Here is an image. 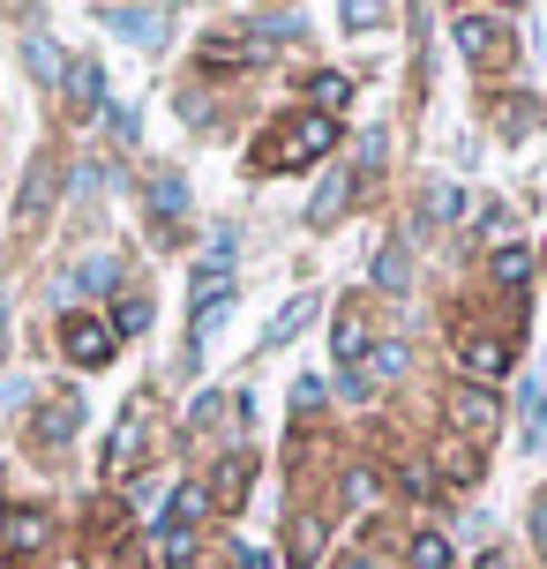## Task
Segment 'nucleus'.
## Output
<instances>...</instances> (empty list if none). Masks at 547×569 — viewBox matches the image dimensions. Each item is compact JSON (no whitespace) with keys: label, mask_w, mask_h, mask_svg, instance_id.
Segmentation results:
<instances>
[{"label":"nucleus","mask_w":547,"mask_h":569,"mask_svg":"<svg viewBox=\"0 0 547 569\" xmlns=\"http://www.w3.org/2000/svg\"><path fill=\"white\" fill-rule=\"evenodd\" d=\"M113 345H120L113 322H98V315H68V322H60V352H68L76 368H106Z\"/></svg>","instance_id":"obj_3"},{"label":"nucleus","mask_w":547,"mask_h":569,"mask_svg":"<svg viewBox=\"0 0 547 569\" xmlns=\"http://www.w3.org/2000/svg\"><path fill=\"white\" fill-rule=\"evenodd\" d=\"M525 270H533L525 248H495V284H525Z\"/></svg>","instance_id":"obj_24"},{"label":"nucleus","mask_w":547,"mask_h":569,"mask_svg":"<svg viewBox=\"0 0 547 569\" xmlns=\"http://www.w3.org/2000/svg\"><path fill=\"white\" fill-rule=\"evenodd\" d=\"M202 510H210V487H173V502H166V532H196L202 525Z\"/></svg>","instance_id":"obj_11"},{"label":"nucleus","mask_w":547,"mask_h":569,"mask_svg":"<svg viewBox=\"0 0 547 569\" xmlns=\"http://www.w3.org/2000/svg\"><path fill=\"white\" fill-rule=\"evenodd\" d=\"M442 420L458 427L465 450H480V442H495V435H503V398H495V390H480V382H458V390L442 398Z\"/></svg>","instance_id":"obj_2"},{"label":"nucleus","mask_w":547,"mask_h":569,"mask_svg":"<svg viewBox=\"0 0 547 569\" xmlns=\"http://www.w3.org/2000/svg\"><path fill=\"white\" fill-rule=\"evenodd\" d=\"M308 98H316V113H330V120H338V106L352 98V83H346V76H316V90H308Z\"/></svg>","instance_id":"obj_21"},{"label":"nucleus","mask_w":547,"mask_h":569,"mask_svg":"<svg viewBox=\"0 0 547 569\" xmlns=\"http://www.w3.org/2000/svg\"><path fill=\"white\" fill-rule=\"evenodd\" d=\"M330 352L346 360V375H360V368H368L375 330H368V315H360V308H338V338H330Z\"/></svg>","instance_id":"obj_7"},{"label":"nucleus","mask_w":547,"mask_h":569,"mask_svg":"<svg viewBox=\"0 0 547 569\" xmlns=\"http://www.w3.org/2000/svg\"><path fill=\"white\" fill-rule=\"evenodd\" d=\"M0 532H8V547H16V555H38V547H46V517H38V510H16V525H0Z\"/></svg>","instance_id":"obj_18"},{"label":"nucleus","mask_w":547,"mask_h":569,"mask_svg":"<svg viewBox=\"0 0 547 569\" xmlns=\"http://www.w3.org/2000/svg\"><path fill=\"white\" fill-rule=\"evenodd\" d=\"M382 23V8H368V0H360V8H346V30H375Z\"/></svg>","instance_id":"obj_31"},{"label":"nucleus","mask_w":547,"mask_h":569,"mask_svg":"<svg viewBox=\"0 0 547 569\" xmlns=\"http://www.w3.org/2000/svg\"><path fill=\"white\" fill-rule=\"evenodd\" d=\"M405 487H412V495H435V472H428V465H420V457L405 465Z\"/></svg>","instance_id":"obj_29"},{"label":"nucleus","mask_w":547,"mask_h":569,"mask_svg":"<svg viewBox=\"0 0 547 569\" xmlns=\"http://www.w3.org/2000/svg\"><path fill=\"white\" fill-rule=\"evenodd\" d=\"M518 405H525V420L540 427V412H547V390H540V382H525V398H518Z\"/></svg>","instance_id":"obj_30"},{"label":"nucleus","mask_w":547,"mask_h":569,"mask_svg":"<svg viewBox=\"0 0 547 569\" xmlns=\"http://www.w3.org/2000/svg\"><path fill=\"white\" fill-rule=\"evenodd\" d=\"M76 420H83V405L68 398V390H53V405L38 412V435H46V442H68V435H76Z\"/></svg>","instance_id":"obj_13"},{"label":"nucleus","mask_w":547,"mask_h":569,"mask_svg":"<svg viewBox=\"0 0 547 569\" xmlns=\"http://www.w3.org/2000/svg\"><path fill=\"white\" fill-rule=\"evenodd\" d=\"M330 150H338V120L330 113H292L286 128H270V136L256 142V166L300 172V166H316V158H330Z\"/></svg>","instance_id":"obj_1"},{"label":"nucleus","mask_w":547,"mask_h":569,"mask_svg":"<svg viewBox=\"0 0 547 569\" xmlns=\"http://www.w3.org/2000/svg\"><path fill=\"white\" fill-rule=\"evenodd\" d=\"M510 226H518V218H510V210H503V202H488V210H480V240H495V248H503V240H510Z\"/></svg>","instance_id":"obj_26"},{"label":"nucleus","mask_w":547,"mask_h":569,"mask_svg":"<svg viewBox=\"0 0 547 569\" xmlns=\"http://www.w3.org/2000/svg\"><path fill=\"white\" fill-rule=\"evenodd\" d=\"M68 284H76V292H113V284H120V262L106 256V248H98V256L76 262V278H68Z\"/></svg>","instance_id":"obj_14"},{"label":"nucleus","mask_w":547,"mask_h":569,"mask_svg":"<svg viewBox=\"0 0 547 569\" xmlns=\"http://www.w3.org/2000/svg\"><path fill=\"white\" fill-rule=\"evenodd\" d=\"M458 368L488 390V382H503L510 375V338H495V330H465L458 338Z\"/></svg>","instance_id":"obj_4"},{"label":"nucleus","mask_w":547,"mask_h":569,"mask_svg":"<svg viewBox=\"0 0 547 569\" xmlns=\"http://www.w3.org/2000/svg\"><path fill=\"white\" fill-rule=\"evenodd\" d=\"M150 210H158V218H180V210H188V188H180L173 172H166V180L150 188Z\"/></svg>","instance_id":"obj_22"},{"label":"nucleus","mask_w":547,"mask_h":569,"mask_svg":"<svg viewBox=\"0 0 547 569\" xmlns=\"http://www.w3.org/2000/svg\"><path fill=\"white\" fill-rule=\"evenodd\" d=\"M382 158H390V136L375 128V136H360V158H352V172H375V166H382Z\"/></svg>","instance_id":"obj_27"},{"label":"nucleus","mask_w":547,"mask_h":569,"mask_svg":"<svg viewBox=\"0 0 547 569\" xmlns=\"http://www.w3.org/2000/svg\"><path fill=\"white\" fill-rule=\"evenodd\" d=\"M53 188H60V166H53V158H38L30 180H23V196H16V218L38 226V218H46V202H53Z\"/></svg>","instance_id":"obj_9"},{"label":"nucleus","mask_w":547,"mask_h":569,"mask_svg":"<svg viewBox=\"0 0 547 569\" xmlns=\"http://www.w3.org/2000/svg\"><path fill=\"white\" fill-rule=\"evenodd\" d=\"M143 427H150V405L136 398L128 412H120L113 442H106V472H136V450H143Z\"/></svg>","instance_id":"obj_6"},{"label":"nucleus","mask_w":547,"mask_h":569,"mask_svg":"<svg viewBox=\"0 0 547 569\" xmlns=\"http://www.w3.org/2000/svg\"><path fill=\"white\" fill-rule=\"evenodd\" d=\"M375 284H390V292L405 284V240H390V248L375 256Z\"/></svg>","instance_id":"obj_23"},{"label":"nucleus","mask_w":547,"mask_h":569,"mask_svg":"<svg viewBox=\"0 0 547 569\" xmlns=\"http://www.w3.org/2000/svg\"><path fill=\"white\" fill-rule=\"evenodd\" d=\"M308 315H316V292H300V300H286V308H278V322H270V338H262V345H286L292 330L308 322Z\"/></svg>","instance_id":"obj_19"},{"label":"nucleus","mask_w":547,"mask_h":569,"mask_svg":"<svg viewBox=\"0 0 547 569\" xmlns=\"http://www.w3.org/2000/svg\"><path fill=\"white\" fill-rule=\"evenodd\" d=\"M68 90H76L83 113H106V76H98V60H76V68H68Z\"/></svg>","instance_id":"obj_15"},{"label":"nucleus","mask_w":547,"mask_h":569,"mask_svg":"<svg viewBox=\"0 0 547 569\" xmlns=\"http://www.w3.org/2000/svg\"><path fill=\"white\" fill-rule=\"evenodd\" d=\"M533 540H540V555H547V502L533 510Z\"/></svg>","instance_id":"obj_33"},{"label":"nucleus","mask_w":547,"mask_h":569,"mask_svg":"<svg viewBox=\"0 0 547 569\" xmlns=\"http://www.w3.org/2000/svg\"><path fill=\"white\" fill-rule=\"evenodd\" d=\"M473 569H510V562H503V547H488V555H480Z\"/></svg>","instance_id":"obj_34"},{"label":"nucleus","mask_w":547,"mask_h":569,"mask_svg":"<svg viewBox=\"0 0 547 569\" xmlns=\"http://www.w3.org/2000/svg\"><path fill=\"white\" fill-rule=\"evenodd\" d=\"M346 202H352V166H338V172H330V180L316 188V202H308V226H330Z\"/></svg>","instance_id":"obj_10"},{"label":"nucleus","mask_w":547,"mask_h":569,"mask_svg":"<svg viewBox=\"0 0 547 569\" xmlns=\"http://www.w3.org/2000/svg\"><path fill=\"white\" fill-rule=\"evenodd\" d=\"M136 330H150V300L143 292H128V300L113 308V338H136Z\"/></svg>","instance_id":"obj_20"},{"label":"nucleus","mask_w":547,"mask_h":569,"mask_svg":"<svg viewBox=\"0 0 547 569\" xmlns=\"http://www.w3.org/2000/svg\"><path fill=\"white\" fill-rule=\"evenodd\" d=\"M405 562H412V569H450L458 555H450V540L428 525V532H412V555H405Z\"/></svg>","instance_id":"obj_16"},{"label":"nucleus","mask_w":547,"mask_h":569,"mask_svg":"<svg viewBox=\"0 0 547 569\" xmlns=\"http://www.w3.org/2000/svg\"><path fill=\"white\" fill-rule=\"evenodd\" d=\"M98 23L120 30V38H136V46H158V38H166V8H98Z\"/></svg>","instance_id":"obj_8"},{"label":"nucleus","mask_w":547,"mask_h":569,"mask_svg":"<svg viewBox=\"0 0 547 569\" xmlns=\"http://www.w3.org/2000/svg\"><path fill=\"white\" fill-rule=\"evenodd\" d=\"M450 480H458V487L480 480V450H465V442H458V450H450Z\"/></svg>","instance_id":"obj_28"},{"label":"nucleus","mask_w":547,"mask_h":569,"mask_svg":"<svg viewBox=\"0 0 547 569\" xmlns=\"http://www.w3.org/2000/svg\"><path fill=\"white\" fill-rule=\"evenodd\" d=\"M360 375H368V382H382V375H405V345H375Z\"/></svg>","instance_id":"obj_25"},{"label":"nucleus","mask_w":547,"mask_h":569,"mask_svg":"<svg viewBox=\"0 0 547 569\" xmlns=\"http://www.w3.org/2000/svg\"><path fill=\"white\" fill-rule=\"evenodd\" d=\"M458 46H465V60H495L503 23H495V16H458Z\"/></svg>","instance_id":"obj_12"},{"label":"nucleus","mask_w":547,"mask_h":569,"mask_svg":"<svg viewBox=\"0 0 547 569\" xmlns=\"http://www.w3.org/2000/svg\"><path fill=\"white\" fill-rule=\"evenodd\" d=\"M232 562H240V569H278V562H270V555H262V547H240Z\"/></svg>","instance_id":"obj_32"},{"label":"nucleus","mask_w":547,"mask_h":569,"mask_svg":"<svg viewBox=\"0 0 547 569\" xmlns=\"http://www.w3.org/2000/svg\"><path fill=\"white\" fill-rule=\"evenodd\" d=\"M23 60H30V76H38V83H60V76H68L60 46H46V38H23Z\"/></svg>","instance_id":"obj_17"},{"label":"nucleus","mask_w":547,"mask_h":569,"mask_svg":"<svg viewBox=\"0 0 547 569\" xmlns=\"http://www.w3.org/2000/svg\"><path fill=\"white\" fill-rule=\"evenodd\" d=\"M248 480H256V457L226 450L218 457V480H210V510H240V502H248Z\"/></svg>","instance_id":"obj_5"}]
</instances>
